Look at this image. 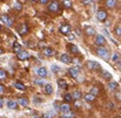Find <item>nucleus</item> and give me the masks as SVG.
<instances>
[{
  "instance_id": "f257e3e1",
  "label": "nucleus",
  "mask_w": 121,
  "mask_h": 118,
  "mask_svg": "<svg viewBox=\"0 0 121 118\" xmlns=\"http://www.w3.org/2000/svg\"><path fill=\"white\" fill-rule=\"evenodd\" d=\"M59 9H60V4H59L58 1H52V2L48 5V11H49V12L55 13V12H58Z\"/></svg>"
},
{
  "instance_id": "f03ea898",
  "label": "nucleus",
  "mask_w": 121,
  "mask_h": 118,
  "mask_svg": "<svg viewBox=\"0 0 121 118\" xmlns=\"http://www.w3.org/2000/svg\"><path fill=\"white\" fill-rule=\"evenodd\" d=\"M59 31H60V33H61V34H64V35H68V34L72 32V28H71V26H69V25L65 24V25H61V26H60Z\"/></svg>"
},
{
  "instance_id": "7ed1b4c3",
  "label": "nucleus",
  "mask_w": 121,
  "mask_h": 118,
  "mask_svg": "<svg viewBox=\"0 0 121 118\" xmlns=\"http://www.w3.org/2000/svg\"><path fill=\"white\" fill-rule=\"evenodd\" d=\"M105 43H106V39H105L104 35H100V34H99V35L95 36V44H96V46L102 47Z\"/></svg>"
},
{
  "instance_id": "20e7f679",
  "label": "nucleus",
  "mask_w": 121,
  "mask_h": 118,
  "mask_svg": "<svg viewBox=\"0 0 121 118\" xmlns=\"http://www.w3.org/2000/svg\"><path fill=\"white\" fill-rule=\"evenodd\" d=\"M96 18H98V20H100V21H105V20L107 19V12L104 11V9H99L98 13H96Z\"/></svg>"
},
{
  "instance_id": "39448f33",
  "label": "nucleus",
  "mask_w": 121,
  "mask_h": 118,
  "mask_svg": "<svg viewBox=\"0 0 121 118\" xmlns=\"http://www.w3.org/2000/svg\"><path fill=\"white\" fill-rule=\"evenodd\" d=\"M68 73H69V75H71L73 79H78V77H79V74H80V70H79L77 67H72V68L68 69Z\"/></svg>"
},
{
  "instance_id": "423d86ee",
  "label": "nucleus",
  "mask_w": 121,
  "mask_h": 118,
  "mask_svg": "<svg viewBox=\"0 0 121 118\" xmlns=\"http://www.w3.org/2000/svg\"><path fill=\"white\" fill-rule=\"evenodd\" d=\"M96 53H98V55L99 56H101V57H108V50L106 49V48H104V47H99L98 49H96Z\"/></svg>"
},
{
  "instance_id": "0eeeda50",
  "label": "nucleus",
  "mask_w": 121,
  "mask_h": 118,
  "mask_svg": "<svg viewBox=\"0 0 121 118\" xmlns=\"http://www.w3.org/2000/svg\"><path fill=\"white\" fill-rule=\"evenodd\" d=\"M87 67L89 69H92V70H99V69H101V66L98 62H94V61H89L87 63Z\"/></svg>"
},
{
  "instance_id": "6e6552de",
  "label": "nucleus",
  "mask_w": 121,
  "mask_h": 118,
  "mask_svg": "<svg viewBox=\"0 0 121 118\" xmlns=\"http://www.w3.org/2000/svg\"><path fill=\"white\" fill-rule=\"evenodd\" d=\"M17 57H18V60L24 61V60H27V59L30 57V55H28V53H27L26 50H21V51H19V53L17 54Z\"/></svg>"
},
{
  "instance_id": "1a4fd4ad",
  "label": "nucleus",
  "mask_w": 121,
  "mask_h": 118,
  "mask_svg": "<svg viewBox=\"0 0 121 118\" xmlns=\"http://www.w3.org/2000/svg\"><path fill=\"white\" fill-rule=\"evenodd\" d=\"M18 32H19L20 35H25V34H27V33H28V26H27L26 24H21L20 27H19V29H18Z\"/></svg>"
},
{
  "instance_id": "9d476101",
  "label": "nucleus",
  "mask_w": 121,
  "mask_h": 118,
  "mask_svg": "<svg viewBox=\"0 0 121 118\" xmlns=\"http://www.w3.org/2000/svg\"><path fill=\"white\" fill-rule=\"evenodd\" d=\"M1 21H2V24H5L7 27H11V26H12V22H13L12 19H9V18H8L7 15H5V14L1 15Z\"/></svg>"
},
{
  "instance_id": "9b49d317",
  "label": "nucleus",
  "mask_w": 121,
  "mask_h": 118,
  "mask_svg": "<svg viewBox=\"0 0 121 118\" xmlns=\"http://www.w3.org/2000/svg\"><path fill=\"white\" fill-rule=\"evenodd\" d=\"M60 60H61V62H64V63H66V64H69V63L72 62V59H71V56H69L68 54H62V55L60 56Z\"/></svg>"
},
{
  "instance_id": "f8f14e48",
  "label": "nucleus",
  "mask_w": 121,
  "mask_h": 118,
  "mask_svg": "<svg viewBox=\"0 0 121 118\" xmlns=\"http://www.w3.org/2000/svg\"><path fill=\"white\" fill-rule=\"evenodd\" d=\"M37 74L40 76V77H46L47 76V69L45 68V67H40V68H38L37 69Z\"/></svg>"
},
{
  "instance_id": "ddd939ff",
  "label": "nucleus",
  "mask_w": 121,
  "mask_h": 118,
  "mask_svg": "<svg viewBox=\"0 0 121 118\" xmlns=\"http://www.w3.org/2000/svg\"><path fill=\"white\" fill-rule=\"evenodd\" d=\"M17 106H18V102H15V101H13V99H9L8 102H7V108L8 109H17Z\"/></svg>"
},
{
  "instance_id": "4468645a",
  "label": "nucleus",
  "mask_w": 121,
  "mask_h": 118,
  "mask_svg": "<svg viewBox=\"0 0 121 118\" xmlns=\"http://www.w3.org/2000/svg\"><path fill=\"white\" fill-rule=\"evenodd\" d=\"M18 104H19L20 106H27V105H28V99H27V98H24V97H20V98L18 99Z\"/></svg>"
},
{
  "instance_id": "2eb2a0df",
  "label": "nucleus",
  "mask_w": 121,
  "mask_h": 118,
  "mask_svg": "<svg viewBox=\"0 0 121 118\" xmlns=\"http://www.w3.org/2000/svg\"><path fill=\"white\" fill-rule=\"evenodd\" d=\"M60 111L65 115V114H67V112H69V111H71V108H69V105H68V104H62V105L60 106Z\"/></svg>"
},
{
  "instance_id": "dca6fc26",
  "label": "nucleus",
  "mask_w": 121,
  "mask_h": 118,
  "mask_svg": "<svg viewBox=\"0 0 121 118\" xmlns=\"http://www.w3.org/2000/svg\"><path fill=\"white\" fill-rule=\"evenodd\" d=\"M43 54L46 56H52L54 54V50L52 48H49V47H46V48H43Z\"/></svg>"
},
{
  "instance_id": "f3484780",
  "label": "nucleus",
  "mask_w": 121,
  "mask_h": 118,
  "mask_svg": "<svg viewBox=\"0 0 121 118\" xmlns=\"http://www.w3.org/2000/svg\"><path fill=\"white\" fill-rule=\"evenodd\" d=\"M118 4V0H107L106 1V6L109 7V8H113L115 7V5Z\"/></svg>"
},
{
  "instance_id": "a211bd4d",
  "label": "nucleus",
  "mask_w": 121,
  "mask_h": 118,
  "mask_svg": "<svg viewBox=\"0 0 121 118\" xmlns=\"http://www.w3.org/2000/svg\"><path fill=\"white\" fill-rule=\"evenodd\" d=\"M58 85L61 89H67V83L65 79H58Z\"/></svg>"
},
{
  "instance_id": "6ab92c4d",
  "label": "nucleus",
  "mask_w": 121,
  "mask_h": 118,
  "mask_svg": "<svg viewBox=\"0 0 121 118\" xmlns=\"http://www.w3.org/2000/svg\"><path fill=\"white\" fill-rule=\"evenodd\" d=\"M45 92H46L47 95H52V94H53V87H52L51 84H46V85H45Z\"/></svg>"
},
{
  "instance_id": "aec40b11",
  "label": "nucleus",
  "mask_w": 121,
  "mask_h": 118,
  "mask_svg": "<svg viewBox=\"0 0 121 118\" xmlns=\"http://www.w3.org/2000/svg\"><path fill=\"white\" fill-rule=\"evenodd\" d=\"M94 99H95V95H93V94H87L85 96V101L86 102H93Z\"/></svg>"
},
{
  "instance_id": "412c9836",
  "label": "nucleus",
  "mask_w": 121,
  "mask_h": 118,
  "mask_svg": "<svg viewBox=\"0 0 121 118\" xmlns=\"http://www.w3.org/2000/svg\"><path fill=\"white\" fill-rule=\"evenodd\" d=\"M13 50H14V51H17V54H18L19 51H21L22 49H21V46H20V43H18V42H14V43H13Z\"/></svg>"
},
{
  "instance_id": "4be33fe9",
  "label": "nucleus",
  "mask_w": 121,
  "mask_h": 118,
  "mask_svg": "<svg viewBox=\"0 0 121 118\" xmlns=\"http://www.w3.org/2000/svg\"><path fill=\"white\" fill-rule=\"evenodd\" d=\"M108 88H109L111 90H117V89L119 88V84H118L117 82H109V83H108Z\"/></svg>"
},
{
  "instance_id": "5701e85b",
  "label": "nucleus",
  "mask_w": 121,
  "mask_h": 118,
  "mask_svg": "<svg viewBox=\"0 0 121 118\" xmlns=\"http://www.w3.org/2000/svg\"><path fill=\"white\" fill-rule=\"evenodd\" d=\"M86 34L87 35H91V36L92 35H95V29L93 27H87L86 28Z\"/></svg>"
},
{
  "instance_id": "b1692460",
  "label": "nucleus",
  "mask_w": 121,
  "mask_h": 118,
  "mask_svg": "<svg viewBox=\"0 0 121 118\" xmlns=\"http://www.w3.org/2000/svg\"><path fill=\"white\" fill-rule=\"evenodd\" d=\"M68 48H69V50H71L73 54H78V51H79V50H78V47L74 46V44H69Z\"/></svg>"
},
{
  "instance_id": "393cba45",
  "label": "nucleus",
  "mask_w": 121,
  "mask_h": 118,
  "mask_svg": "<svg viewBox=\"0 0 121 118\" xmlns=\"http://www.w3.org/2000/svg\"><path fill=\"white\" fill-rule=\"evenodd\" d=\"M62 4H64V6L66 8H71L72 7V0H64Z\"/></svg>"
},
{
  "instance_id": "a878e982",
  "label": "nucleus",
  "mask_w": 121,
  "mask_h": 118,
  "mask_svg": "<svg viewBox=\"0 0 121 118\" xmlns=\"http://www.w3.org/2000/svg\"><path fill=\"white\" fill-rule=\"evenodd\" d=\"M14 87H15V88H18L19 90H24V89H25V85H24L21 82H15Z\"/></svg>"
},
{
  "instance_id": "bb28decb",
  "label": "nucleus",
  "mask_w": 121,
  "mask_h": 118,
  "mask_svg": "<svg viewBox=\"0 0 121 118\" xmlns=\"http://www.w3.org/2000/svg\"><path fill=\"white\" fill-rule=\"evenodd\" d=\"M72 96H73L74 99H80L81 98V92L80 91H74V92L72 94Z\"/></svg>"
},
{
  "instance_id": "cd10ccee",
  "label": "nucleus",
  "mask_w": 121,
  "mask_h": 118,
  "mask_svg": "<svg viewBox=\"0 0 121 118\" xmlns=\"http://www.w3.org/2000/svg\"><path fill=\"white\" fill-rule=\"evenodd\" d=\"M64 99H65L66 102H72V99H73V96H72L71 94H66V95L64 96Z\"/></svg>"
},
{
  "instance_id": "c85d7f7f",
  "label": "nucleus",
  "mask_w": 121,
  "mask_h": 118,
  "mask_svg": "<svg viewBox=\"0 0 121 118\" xmlns=\"http://www.w3.org/2000/svg\"><path fill=\"white\" fill-rule=\"evenodd\" d=\"M14 8H15L17 11H21V8H22V6H21V4H20L19 1H17V2L14 4Z\"/></svg>"
},
{
  "instance_id": "c756f323",
  "label": "nucleus",
  "mask_w": 121,
  "mask_h": 118,
  "mask_svg": "<svg viewBox=\"0 0 121 118\" xmlns=\"http://www.w3.org/2000/svg\"><path fill=\"white\" fill-rule=\"evenodd\" d=\"M0 79H1V81L6 79V73H5V70H4V69H1V70H0Z\"/></svg>"
},
{
  "instance_id": "7c9ffc66",
  "label": "nucleus",
  "mask_w": 121,
  "mask_h": 118,
  "mask_svg": "<svg viewBox=\"0 0 121 118\" xmlns=\"http://www.w3.org/2000/svg\"><path fill=\"white\" fill-rule=\"evenodd\" d=\"M102 75H104V77H105L106 79H112V75H111V74H109L108 71H104V73H102Z\"/></svg>"
},
{
  "instance_id": "2f4dec72",
  "label": "nucleus",
  "mask_w": 121,
  "mask_h": 118,
  "mask_svg": "<svg viewBox=\"0 0 121 118\" xmlns=\"http://www.w3.org/2000/svg\"><path fill=\"white\" fill-rule=\"evenodd\" d=\"M52 71L54 73V74H56V73H59V67L58 66H52Z\"/></svg>"
},
{
  "instance_id": "473e14b6",
  "label": "nucleus",
  "mask_w": 121,
  "mask_h": 118,
  "mask_svg": "<svg viewBox=\"0 0 121 118\" xmlns=\"http://www.w3.org/2000/svg\"><path fill=\"white\" fill-rule=\"evenodd\" d=\"M112 61H113V62H118V61H119V55H118V54H114L113 57H112Z\"/></svg>"
},
{
  "instance_id": "72a5a7b5",
  "label": "nucleus",
  "mask_w": 121,
  "mask_h": 118,
  "mask_svg": "<svg viewBox=\"0 0 121 118\" xmlns=\"http://www.w3.org/2000/svg\"><path fill=\"white\" fill-rule=\"evenodd\" d=\"M33 102H35V103H41V102H42V98H39V97H34V98H33Z\"/></svg>"
},
{
  "instance_id": "f704fd0d",
  "label": "nucleus",
  "mask_w": 121,
  "mask_h": 118,
  "mask_svg": "<svg viewBox=\"0 0 121 118\" xmlns=\"http://www.w3.org/2000/svg\"><path fill=\"white\" fill-rule=\"evenodd\" d=\"M115 33H117V35L121 36V26H120V27H118V28L115 29Z\"/></svg>"
},
{
  "instance_id": "c9c22d12",
  "label": "nucleus",
  "mask_w": 121,
  "mask_h": 118,
  "mask_svg": "<svg viewBox=\"0 0 121 118\" xmlns=\"http://www.w3.org/2000/svg\"><path fill=\"white\" fill-rule=\"evenodd\" d=\"M64 116H65V117H67V118H71V117H72V116H73V112H71V111H69V112H67V114H65Z\"/></svg>"
},
{
  "instance_id": "e433bc0d",
  "label": "nucleus",
  "mask_w": 121,
  "mask_h": 118,
  "mask_svg": "<svg viewBox=\"0 0 121 118\" xmlns=\"http://www.w3.org/2000/svg\"><path fill=\"white\" fill-rule=\"evenodd\" d=\"M0 92H1V95L5 92V87H4V84H1V85H0Z\"/></svg>"
},
{
  "instance_id": "4c0bfd02",
  "label": "nucleus",
  "mask_w": 121,
  "mask_h": 118,
  "mask_svg": "<svg viewBox=\"0 0 121 118\" xmlns=\"http://www.w3.org/2000/svg\"><path fill=\"white\" fill-rule=\"evenodd\" d=\"M91 94L96 95V94H98V89H96V88H93V89H92V91H91Z\"/></svg>"
},
{
  "instance_id": "58836bf2",
  "label": "nucleus",
  "mask_w": 121,
  "mask_h": 118,
  "mask_svg": "<svg viewBox=\"0 0 121 118\" xmlns=\"http://www.w3.org/2000/svg\"><path fill=\"white\" fill-rule=\"evenodd\" d=\"M39 4H48V0H38Z\"/></svg>"
},
{
  "instance_id": "ea45409f",
  "label": "nucleus",
  "mask_w": 121,
  "mask_h": 118,
  "mask_svg": "<svg viewBox=\"0 0 121 118\" xmlns=\"http://www.w3.org/2000/svg\"><path fill=\"white\" fill-rule=\"evenodd\" d=\"M91 1H92V0H82V2H83L85 5H88V4H89Z\"/></svg>"
},
{
  "instance_id": "a19ab883",
  "label": "nucleus",
  "mask_w": 121,
  "mask_h": 118,
  "mask_svg": "<svg viewBox=\"0 0 121 118\" xmlns=\"http://www.w3.org/2000/svg\"><path fill=\"white\" fill-rule=\"evenodd\" d=\"M115 97H117V99L121 101V94H117V95H115Z\"/></svg>"
},
{
  "instance_id": "79ce46f5",
  "label": "nucleus",
  "mask_w": 121,
  "mask_h": 118,
  "mask_svg": "<svg viewBox=\"0 0 121 118\" xmlns=\"http://www.w3.org/2000/svg\"><path fill=\"white\" fill-rule=\"evenodd\" d=\"M39 47H41V48L43 47V48H45V43H43V42H39Z\"/></svg>"
},
{
  "instance_id": "37998d69",
  "label": "nucleus",
  "mask_w": 121,
  "mask_h": 118,
  "mask_svg": "<svg viewBox=\"0 0 121 118\" xmlns=\"http://www.w3.org/2000/svg\"><path fill=\"white\" fill-rule=\"evenodd\" d=\"M0 105L4 106V98H1V101H0Z\"/></svg>"
},
{
  "instance_id": "c03bdc74",
  "label": "nucleus",
  "mask_w": 121,
  "mask_h": 118,
  "mask_svg": "<svg viewBox=\"0 0 121 118\" xmlns=\"http://www.w3.org/2000/svg\"><path fill=\"white\" fill-rule=\"evenodd\" d=\"M43 117H45V118H51V116H49V115H48V114H46V115H45V116H43Z\"/></svg>"
},
{
  "instance_id": "a18cd8bd",
  "label": "nucleus",
  "mask_w": 121,
  "mask_h": 118,
  "mask_svg": "<svg viewBox=\"0 0 121 118\" xmlns=\"http://www.w3.org/2000/svg\"><path fill=\"white\" fill-rule=\"evenodd\" d=\"M118 67H120V68H121V62H119V64H118Z\"/></svg>"
},
{
  "instance_id": "49530a36",
  "label": "nucleus",
  "mask_w": 121,
  "mask_h": 118,
  "mask_svg": "<svg viewBox=\"0 0 121 118\" xmlns=\"http://www.w3.org/2000/svg\"><path fill=\"white\" fill-rule=\"evenodd\" d=\"M61 118H67V117H65V116H64V117H61Z\"/></svg>"
},
{
  "instance_id": "de8ad7c7",
  "label": "nucleus",
  "mask_w": 121,
  "mask_h": 118,
  "mask_svg": "<svg viewBox=\"0 0 121 118\" xmlns=\"http://www.w3.org/2000/svg\"><path fill=\"white\" fill-rule=\"evenodd\" d=\"M33 118H38V117H33Z\"/></svg>"
},
{
  "instance_id": "09e8293b",
  "label": "nucleus",
  "mask_w": 121,
  "mask_h": 118,
  "mask_svg": "<svg viewBox=\"0 0 121 118\" xmlns=\"http://www.w3.org/2000/svg\"><path fill=\"white\" fill-rule=\"evenodd\" d=\"M117 118H121V117H117Z\"/></svg>"
},
{
  "instance_id": "8fccbe9b",
  "label": "nucleus",
  "mask_w": 121,
  "mask_h": 118,
  "mask_svg": "<svg viewBox=\"0 0 121 118\" xmlns=\"http://www.w3.org/2000/svg\"><path fill=\"white\" fill-rule=\"evenodd\" d=\"M1 1H5V0H1Z\"/></svg>"
}]
</instances>
